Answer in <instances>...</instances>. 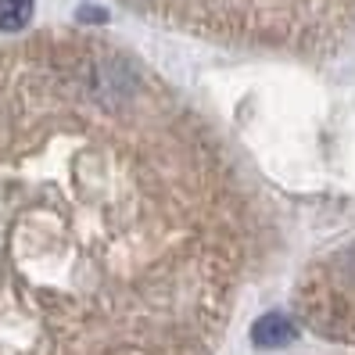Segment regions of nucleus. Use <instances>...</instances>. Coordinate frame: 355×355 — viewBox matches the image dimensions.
I'll use <instances>...</instances> for the list:
<instances>
[{"mask_svg": "<svg viewBox=\"0 0 355 355\" xmlns=\"http://www.w3.org/2000/svg\"><path fill=\"white\" fill-rule=\"evenodd\" d=\"M151 22L262 51H330L355 36V0H122Z\"/></svg>", "mask_w": 355, "mask_h": 355, "instance_id": "obj_1", "label": "nucleus"}, {"mask_svg": "<svg viewBox=\"0 0 355 355\" xmlns=\"http://www.w3.org/2000/svg\"><path fill=\"white\" fill-rule=\"evenodd\" d=\"M252 338H255V345H262V348H269V345H287L291 338H295V327H291L284 316H277V312H269L266 320L255 323Z\"/></svg>", "mask_w": 355, "mask_h": 355, "instance_id": "obj_2", "label": "nucleus"}, {"mask_svg": "<svg viewBox=\"0 0 355 355\" xmlns=\"http://www.w3.org/2000/svg\"><path fill=\"white\" fill-rule=\"evenodd\" d=\"M33 18V0H0V33H18Z\"/></svg>", "mask_w": 355, "mask_h": 355, "instance_id": "obj_3", "label": "nucleus"}]
</instances>
